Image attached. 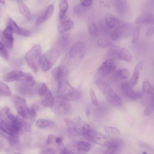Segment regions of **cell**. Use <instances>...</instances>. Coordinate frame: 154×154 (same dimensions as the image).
I'll return each instance as SVG.
<instances>
[{"label":"cell","instance_id":"obj_54","mask_svg":"<svg viewBox=\"0 0 154 154\" xmlns=\"http://www.w3.org/2000/svg\"><path fill=\"white\" fill-rule=\"evenodd\" d=\"M0 3L2 4H4L5 3V2L3 0H0Z\"/></svg>","mask_w":154,"mask_h":154},{"label":"cell","instance_id":"obj_15","mask_svg":"<svg viewBox=\"0 0 154 154\" xmlns=\"http://www.w3.org/2000/svg\"><path fill=\"white\" fill-rule=\"evenodd\" d=\"M115 61L112 58H109L105 61L97 70L98 73L102 76H106L112 72L116 68Z\"/></svg>","mask_w":154,"mask_h":154},{"label":"cell","instance_id":"obj_34","mask_svg":"<svg viewBox=\"0 0 154 154\" xmlns=\"http://www.w3.org/2000/svg\"><path fill=\"white\" fill-rule=\"evenodd\" d=\"M53 122L49 120L39 119L36 122V125L38 128H45L53 124Z\"/></svg>","mask_w":154,"mask_h":154},{"label":"cell","instance_id":"obj_9","mask_svg":"<svg viewBox=\"0 0 154 154\" xmlns=\"http://www.w3.org/2000/svg\"><path fill=\"white\" fill-rule=\"evenodd\" d=\"M91 147L88 142L73 141L69 143L66 147L72 154H86L90 150Z\"/></svg>","mask_w":154,"mask_h":154},{"label":"cell","instance_id":"obj_27","mask_svg":"<svg viewBox=\"0 0 154 154\" xmlns=\"http://www.w3.org/2000/svg\"><path fill=\"white\" fill-rule=\"evenodd\" d=\"M19 11L28 20L31 18L29 10L27 6L22 0H16Z\"/></svg>","mask_w":154,"mask_h":154},{"label":"cell","instance_id":"obj_53","mask_svg":"<svg viewBox=\"0 0 154 154\" xmlns=\"http://www.w3.org/2000/svg\"><path fill=\"white\" fill-rule=\"evenodd\" d=\"M153 28L152 29V28H150L147 32V35L148 36L151 35L153 34Z\"/></svg>","mask_w":154,"mask_h":154},{"label":"cell","instance_id":"obj_18","mask_svg":"<svg viewBox=\"0 0 154 154\" xmlns=\"http://www.w3.org/2000/svg\"><path fill=\"white\" fill-rule=\"evenodd\" d=\"M60 22L58 26V30L60 33H63L73 28L74 23L70 18L66 15L59 17Z\"/></svg>","mask_w":154,"mask_h":154},{"label":"cell","instance_id":"obj_41","mask_svg":"<svg viewBox=\"0 0 154 154\" xmlns=\"http://www.w3.org/2000/svg\"><path fill=\"white\" fill-rule=\"evenodd\" d=\"M14 39H7L2 37V43L7 49H10L11 48L13 45Z\"/></svg>","mask_w":154,"mask_h":154},{"label":"cell","instance_id":"obj_43","mask_svg":"<svg viewBox=\"0 0 154 154\" xmlns=\"http://www.w3.org/2000/svg\"><path fill=\"white\" fill-rule=\"evenodd\" d=\"M0 56L4 59L7 60L8 57V52L2 42L0 41Z\"/></svg>","mask_w":154,"mask_h":154},{"label":"cell","instance_id":"obj_36","mask_svg":"<svg viewBox=\"0 0 154 154\" xmlns=\"http://www.w3.org/2000/svg\"><path fill=\"white\" fill-rule=\"evenodd\" d=\"M130 73L128 69L127 68L120 69L116 73L117 76L122 79H125L129 76Z\"/></svg>","mask_w":154,"mask_h":154},{"label":"cell","instance_id":"obj_17","mask_svg":"<svg viewBox=\"0 0 154 154\" xmlns=\"http://www.w3.org/2000/svg\"><path fill=\"white\" fill-rule=\"evenodd\" d=\"M130 26L129 24L123 23L117 26L111 34V39L116 40L124 36L129 30Z\"/></svg>","mask_w":154,"mask_h":154},{"label":"cell","instance_id":"obj_31","mask_svg":"<svg viewBox=\"0 0 154 154\" xmlns=\"http://www.w3.org/2000/svg\"><path fill=\"white\" fill-rule=\"evenodd\" d=\"M111 44L112 42L110 39L105 37L100 38L97 42V46L101 48H107Z\"/></svg>","mask_w":154,"mask_h":154},{"label":"cell","instance_id":"obj_19","mask_svg":"<svg viewBox=\"0 0 154 154\" xmlns=\"http://www.w3.org/2000/svg\"><path fill=\"white\" fill-rule=\"evenodd\" d=\"M13 125L18 134L29 132L31 130V125L29 123L23 119L17 117Z\"/></svg>","mask_w":154,"mask_h":154},{"label":"cell","instance_id":"obj_38","mask_svg":"<svg viewBox=\"0 0 154 154\" xmlns=\"http://www.w3.org/2000/svg\"><path fill=\"white\" fill-rule=\"evenodd\" d=\"M104 130L106 133L111 135H118L120 134L119 131L113 127L105 126L104 127Z\"/></svg>","mask_w":154,"mask_h":154},{"label":"cell","instance_id":"obj_20","mask_svg":"<svg viewBox=\"0 0 154 154\" xmlns=\"http://www.w3.org/2000/svg\"><path fill=\"white\" fill-rule=\"evenodd\" d=\"M16 118L7 107L3 108L0 111V121H1L13 125Z\"/></svg>","mask_w":154,"mask_h":154},{"label":"cell","instance_id":"obj_1","mask_svg":"<svg viewBox=\"0 0 154 154\" xmlns=\"http://www.w3.org/2000/svg\"><path fill=\"white\" fill-rule=\"evenodd\" d=\"M57 90L59 97L67 101L75 100L80 98V92L63 79L59 81Z\"/></svg>","mask_w":154,"mask_h":154},{"label":"cell","instance_id":"obj_28","mask_svg":"<svg viewBox=\"0 0 154 154\" xmlns=\"http://www.w3.org/2000/svg\"><path fill=\"white\" fill-rule=\"evenodd\" d=\"M115 5L117 11L121 15L125 14L128 11V5L126 1H116Z\"/></svg>","mask_w":154,"mask_h":154},{"label":"cell","instance_id":"obj_46","mask_svg":"<svg viewBox=\"0 0 154 154\" xmlns=\"http://www.w3.org/2000/svg\"><path fill=\"white\" fill-rule=\"evenodd\" d=\"M17 34L25 37H28L31 35V33L28 29L20 28Z\"/></svg>","mask_w":154,"mask_h":154},{"label":"cell","instance_id":"obj_33","mask_svg":"<svg viewBox=\"0 0 154 154\" xmlns=\"http://www.w3.org/2000/svg\"><path fill=\"white\" fill-rule=\"evenodd\" d=\"M70 37L69 34H64L61 36L59 39V43L61 47L66 48L69 45Z\"/></svg>","mask_w":154,"mask_h":154},{"label":"cell","instance_id":"obj_47","mask_svg":"<svg viewBox=\"0 0 154 154\" xmlns=\"http://www.w3.org/2000/svg\"><path fill=\"white\" fill-rule=\"evenodd\" d=\"M40 154H56V153L53 149L48 148L42 150L41 151Z\"/></svg>","mask_w":154,"mask_h":154},{"label":"cell","instance_id":"obj_24","mask_svg":"<svg viewBox=\"0 0 154 154\" xmlns=\"http://www.w3.org/2000/svg\"><path fill=\"white\" fill-rule=\"evenodd\" d=\"M153 22V15L149 12H144L141 13L135 20V23H152Z\"/></svg>","mask_w":154,"mask_h":154},{"label":"cell","instance_id":"obj_21","mask_svg":"<svg viewBox=\"0 0 154 154\" xmlns=\"http://www.w3.org/2000/svg\"><path fill=\"white\" fill-rule=\"evenodd\" d=\"M54 10L53 5H48L38 16L35 22L36 24H40L48 20L52 15Z\"/></svg>","mask_w":154,"mask_h":154},{"label":"cell","instance_id":"obj_23","mask_svg":"<svg viewBox=\"0 0 154 154\" xmlns=\"http://www.w3.org/2000/svg\"><path fill=\"white\" fill-rule=\"evenodd\" d=\"M105 20L109 27L113 28L123 23L122 21L115 15L110 13H106L105 16Z\"/></svg>","mask_w":154,"mask_h":154},{"label":"cell","instance_id":"obj_32","mask_svg":"<svg viewBox=\"0 0 154 154\" xmlns=\"http://www.w3.org/2000/svg\"><path fill=\"white\" fill-rule=\"evenodd\" d=\"M142 90L144 92L149 94H153V88L148 80L144 81L142 84Z\"/></svg>","mask_w":154,"mask_h":154},{"label":"cell","instance_id":"obj_42","mask_svg":"<svg viewBox=\"0 0 154 154\" xmlns=\"http://www.w3.org/2000/svg\"><path fill=\"white\" fill-rule=\"evenodd\" d=\"M140 29V26H136L134 28L133 33L132 42L133 43H135L137 40Z\"/></svg>","mask_w":154,"mask_h":154},{"label":"cell","instance_id":"obj_8","mask_svg":"<svg viewBox=\"0 0 154 154\" xmlns=\"http://www.w3.org/2000/svg\"><path fill=\"white\" fill-rule=\"evenodd\" d=\"M83 136L89 141L102 146H107L110 139L100 132L91 128L86 131Z\"/></svg>","mask_w":154,"mask_h":154},{"label":"cell","instance_id":"obj_52","mask_svg":"<svg viewBox=\"0 0 154 154\" xmlns=\"http://www.w3.org/2000/svg\"><path fill=\"white\" fill-rule=\"evenodd\" d=\"M55 141L57 143L60 144L62 142V139L60 137H56L55 139Z\"/></svg>","mask_w":154,"mask_h":154},{"label":"cell","instance_id":"obj_26","mask_svg":"<svg viewBox=\"0 0 154 154\" xmlns=\"http://www.w3.org/2000/svg\"><path fill=\"white\" fill-rule=\"evenodd\" d=\"M117 58L125 61L129 62L131 60L132 56L127 49L120 47L117 53Z\"/></svg>","mask_w":154,"mask_h":154},{"label":"cell","instance_id":"obj_14","mask_svg":"<svg viewBox=\"0 0 154 154\" xmlns=\"http://www.w3.org/2000/svg\"><path fill=\"white\" fill-rule=\"evenodd\" d=\"M122 91L124 94L128 98L133 100H136L141 97V92L135 91L132 88L129 82H123L121 84Z\"/></svg>","mask_w":154,"mask_h":154},{"label":"cell","instance_id":"obj_10","mask_svg":"<svg viewBox=\"0 0 154 154\" xmlns=\"http://www.w3.org/2000/svg\"><path fill=\"white\" fill-rule=\"evenodd\" d=\"M38 93L41 98V103L42 105L47 107L53 106L54 99L45 83H42L39 85Z\"/></svg>","mask_w":154,"mask_h":154},{"label":"cell","instance_id":"obj_12","mask_svg":"<svg viewBox=\"0 0 154 154\" xmlns=\"http://www.w3.org/2000/svg\"><path fill=\"white\" fill-rule=\"evenodd\" d=\"M17 82V90L23 95L30 97L38 92L39 85L37 84L31 85L20 82Z\"/></svg>","mask_w":154,"mask_h":154},{"label":"cell","instance_id":"obj_3","mask_svg":"<svg viewBox=\"0 0 154 154\" xmlns=\"http://www.w3.org/2000/svg\"><path fill=\"white\" fill-rule=\"evenodd\" d=\"M42 56V48L38 45L32 47L25 55L27 64L35 72H37L40 66Z\"/></svg>","mask_w":154,"mask_h":154},{"label":"cell","instance_id":"obj_37","mask_svg":"<svg viewBox=\"0 0 154 154\" xmlns=\"http://www.w3.org/2000/svg\"><path fill=\"white\" fill-rule=\"evenodd\" d=\"M88 30L90 33L93 36L97 35L98 32L97 26L94 21L90 22L88 24Z\"/></svg>","mask_w":154,"mask_h":154},{"label":"cell","instance_id":"obj_30","mask_svg":"<svg viewBox=\"0 0 154 154\" xmlns=\"http://www.w3.org/2000/svg\"><path fill=\"white\" fill-rule=\"evenodd\" d=\"M11 94V91L8 86L0 80V95L8 97Z\"/></svg>","mask_w":154,"mask_h":154},{"label":"cell","instance_id":"obj_51","mask_svg":"<svg viewBox=\"0 0 154 154\" xmlns=\"http://www.w3.org/2000/svg\"><path fill=\"white\" fill-rule=\"evenodd\" d=\"M85 114L86 116L88 118L90 117L91 115V111L88 108H86L85 109Z\"/></svg>","mask_w":154,"mask_h":154},{"label":"cell","instance_id":"obj_25","mask_svg":"<svg viewBox=\"0 0 154 154\" xmlns=\"http://www.w3.org/2000/svg\"><path fill=\"white\" fill-rule=\"evenodd\" d=\"M142 67V63L140 62L135 66L133 75L129 82L131 85L135 86L137 83L139 75Z\"/></svg>","mask_w":154,"mask_h":154},{"label":"cell","instance_id":"obj_35","mask_svg":"<svg viewBox=\"0 0 154 154\" xmlns=\"http://www.w3.org/2000/svg\"><path fill=\"white\" fill-rule=\"evenodd\" d=\"M7 26L10 27L13 32L17 34L20 29L16 23L11 19L8 18L7 20Z\"/></svg>","mask_w":154,"mask_h":154},{"label":"cell","instance_id":"obj_6","mask_svg":"<svg viewBox=\"0 0 154 154\" xmlns=\"http://www.w3.org/2000/svg\"><path fill=\"white\" fill-rule=\"evenodd\" d=\"M85 52V48L84 43L79 42L74 45L66 55L64 61L68 63L79 61L83 57Z\"/></svg>","mask_w":154,"mask_h":154},{"label":"cell","instance_id":"obj_13","mask_svg":"<svg viewBox=\"0 0 154 154\" xmlns=\"http://www.w3.org/2000/svg\"><path fill=\"white\" fill-rule=\"evenodd\" d=\"M123 145V142L120 139H110L107 146V148L103 154H120Z\"/></svg>","mask_w":154,"mask_h":154},{"label":"cell","instance_id":"obj_48","mask_svg":"<svg viewBox=\"0 0 154 154\" xmlns=\"http://www.w3.org/2000/svg\"><path fill=\"white\" fill-rule=\"evenodd\" d=\"M55 136L52 134H50L48 135L46 141V144L49 145L51 143L54 139H55Z\"/></svg>","mask_w":154,"mask_h":154},{"label":"cell","instance_id":"obj_39","mask_svg":"<svg viewBox=\"0 0 154 154\" xmlns=\"http://www.w3.org/2000/svg\"><path fill=\"white\" fill-rule=\"evenodd\" d=\"M60 11L59 14H65L68 8V5L67 1L65 0L61 1L59 4Z\"/></svg>","mask_w":154,"mask_h":154},{"label":"cell","instance_id":"obj_4","mask_svg":"<svg viewBox=\"0 0 154 154\" xmlns=\"http://www.w3.org/2000/svg\"><path fill=\"white\" fill-rule=\"evenodd\" d=\"M64 121L68 131L75 136L83 135L86 131L91 128L89 125L80 119L73 120L66 117Z\"/></svg>","mask_w":154,"mask_h":154},{"label":"cell","instance_id":"obj_40","mask_svg":"<svg viewBox=\"0 0 154 154\" xmlns=\"http://www.w3.org/2000/svg\"><path fill=\"white\" fill-rule=\"evenodd\" d=\"M13 32L12 29L10 27L7 26L3 32V37L7 39L13 38Z\"/></svg>","mask_w":154,"mask_h":154},{"label":"cell","instance_id":"obj_5","mask_svg":"<svg viewBox=\"0 0 154 154\" xmlns=\"http://www.w3.org/2000/svg\"><path fill=\"white\" fill-rule=\"evenodd\" d=\"M60 56L59 51L52 48L42 55L40 66L41 69L45 72L50 69L56 63Z\"/></svg>","mask_w":154,"mask_h":154},{"label":"cell","instance_id":"obj_55","mask_svg":"<svg viewBox=\"0 0 154 154\" xmlns=\"http://www.w3.org/2000/svg\"><path fill=\"white\" fill-rule=\"evenodd\" d=\"M14 154H22L20 153L16 152V153H14Z\"/></svg>","mask_w":154,"mask_h":154},{"label":"cell","instance_id":"obj_16","mask_svg":"<svg viewBox=\"0 0 154 154\" xmlns=\"http://www.w3.org/2000/svg\"><path fill=\"white\" fill-rule=\"evenodd\" d=\"M67 101L59 97L55 103L54 102V109L57 113L60 114H66L70 112L71 106Z\"/></svg>","mask_w":154,"mask_h":154},{"label":"cell","instance_id":"obj_49","mask_svg":"<svg viewBox=\"0 0 154 154\" xmlns=\"http://www.w3.org/2000/svg\"><path fill=\"white\" fill-rule=\"evenodd\" d=\"M93 3V1L91 0H82L81 4L82 6L85 7H88L91 5Z\"/></svg>","mask_w":154,"mask_h":154},{"label":"cell","instance_id":"obj_29","mask_svg":"<svg viewBox=\"0 0 154 154\" xmlns=\"http://www.w3.org/2000/svg\"><path fill=\"white\" fill-rule=\"evenodd\" d=\"M66 71L65 67L62 65L59 66L53 69L52 74L53 77L59 81L63 78Z\"/></svg>","mask_w":154,"mask_h":154},{"label":"cell","instance_id":"obj_2","mask_svg":"<svg viewBox=\"0 0 154 154\" xmlns=\"http://www.w3.org/2000/svg\"><path fill=\"white\" fill-rule=\"evenodd\" d=\"M96 83L99 89L110 103L117 107H120L123 105V102L120 97L109 84L101 80H97Z\"/></svg>","mask_w":154,"mask_h":154},{"label":"cell","instance_id":"obj_11","mask_svg":"<svg viewBox=\"0 0 154 154\" xmlns=\"http://www.w3.org/2000/svg\"><path fill=\"white\" fill-rule=\"evenodd\" d=\"M14 100L15 107L19 114L23 119L32 121L29 108L27 107L25 99L19 96H16Z\"/></svg>","mask_w":154,"mask_h":154},{"label":"cell","instance_id":"obj_50","mask_svg":"<svg viewBox=\"0 0 154 154\" xmlns=\"http://www.w3.org/2000/svg\"><path fill=\"white\" fill-rule=\"evenodd\" d=\"M60 154H72L66 147L62 150Z\"/></svg>","mask_w":154,"mask_h":154},{"label":"cell","instance_id":"obj_56","mask_svg":"<svg viewBox=\"0 0 154 154\" xmlns=\"http://www.w3.org/2000/svg\"><path fill=\"white\" fill-rule=\"evenodd\" d=\"M142 154H147L146 152H143Z\"/></svg>","mask_w":154,"mask_h":154},{"label":"cell","instance_id":"obj_45","mask_svg":"<svg viewBox=\"0 0 154 154\" xmlns=\"http://www.w3.org/2000/svg\"><path fill=\"white\" fill-rule=\"evenodd\" d=\"M90 94L93 104L95 106H98L99 103L96 96L94 91L92 88L90 90Z\"/></svg>","mask_w":154,"mask_h":154},{"label":"cell","instance_id":"obj_22","mask_svg":"<svg viewBox=\"0 0 154 154\" xmlns=\"http://www.w3.org/2000/svg\"><path fill=\"white\" fill-rule=\"evenodd\" d=\"M25 73V72L20 70H14L5 74L3 76V80L7 82L19 81L21 79Z\"/></svg>","mask_w":154,"mask_h":154},{"label":"cell","instance_id":"obj_44","mask_svg":"<svg viewBox=\"0 0 154 154\" xmlns=\"http://www.w3.org/2000/svg\"><path fill=\"white\" fill-rule=\"evenodd\" d=\"M153 101H152L144 109L143 113L145 116H149L151 114L153 109Z\"/></svg>","mask_w":154,"mask_h":154},{"label":"cell","instance_id":"obj_7","mask_svg":"<svg viewBox=\"0 0 154 154\" xmlns=\"http://www.w3.org/2000/svg\"><path fill=\"white\" fill-rule=\"evenodd\" d=\"M0 134L7 139L11 144H15L18 141V134L13 125L0 121Z\"/></svg>","mask_w":154,"mask_h":154}]
</instances>
